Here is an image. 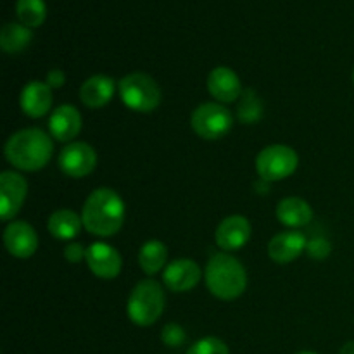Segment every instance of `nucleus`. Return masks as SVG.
Returning a JSON list of instances; mask_svg holds the SVG:
<instances>
[{
    "label": "nucleus",
    "instance_id": "f257e3e1",
    "mask_svg": "<svg viewBox=\"0 0 354 354\" xmlns=\"http://www.w3.org/2000/svg\"><path fill=\"white\" fill-rule=\"evenodd\" d=\"M127 207L120 194L113 189H95L83 204L82 220L88 234L97 237H113L121 230Z\"/></svg>",
    "mask_w": 354,
    "mask_h": 354
},
{
    "label": "nucleus",
    "instance_id": "f03ea898",
    "mask_svg": "<svg viewBox=\"0 0 354 354\" xmlns=\"http://www.w3.org/2000/svg\"><path fill=\"white\" fill-rule=\"evenodd\" d=\"M6 159L21 171H38L50 162L54 154V142L38 128L16 131L7 140L3 149Z\"/></svg>",
    "mask_w": 354,
    "mask_h": 354
},
{
    "label": "nucleus",
    "instance_id": "7ed1b4c3",
    "mask_svg": "<svg viewBox=\"0 0 354 354\" xmlns=\"http://www.w3.org/2000/svg\"><path fill=\"white\" fill-rule=\"evenodd\" d=\"M204 279L209 292L221 301L237 299L248 287V273L244 265L227 252L214 254L207 261Z\"/></svg>",
    "mask_w": 354,
    "mask_h": 354
},
{
    "label": "nucleus",
    "instance_id": "20e7f679",
    "mask_svg": "<svg viewBox=\"0 0 354 354\" xmlns=\"http://www.w3.org/2000/svg\"><path fill=\"white\" fill-rule=\"evenodd\" d=\"M166 306V297L162 287L154 279H145L138 282L128 297V318L138 327H149L161 318Z\"/></svg>",
    "mask_w": 354,
    "mask_h": 354
},
{
    "label": "nucleus",
    "instance_id": "39448f33",
    "mask_svg": "<svg viewBox=\"0 0 354 354\" xmlns=\"http://www.w3.org/2000/svg\"><path fill=\"white\" fill-rule=\"evenodd\" d=\"M120 99L135 113H152L161 104V88L152 76L145 73H130L118 85Z\"/></svg>",
    "mask_w": 354,
    "mask_h": 354
},
{
    "label": "nucleus",
    "instance_id": "423d86ee",
    "mask_svg": "<svg viewBox=\"0 0 354 354\" xmlns=\"http://www.w3.org/2000/svg\"><path fill=\"white\" fill-rule=\"evenodd\" d=\"M299 165L296 151L289 145L275 144L263 149L256 158V171L266 182H280L292 175Z\"/></svg>",
    "mask_w": 354,
    "mask_h": 354
},
{
    "label": "nucleus",
    "instance_id": "0eeeda50",
    "mask_svg": "<svg viewBox=\"0 0 354 354\" xmlns=\"http://www.w3.org/2000/svg\"><path fill=\"white\" fill-rule=\"evenodd\" d=\"M190 127L204 140H218L234 127V114L220 102L201 104L190 116Z\"/></svg>",
    "mask_w": 354,
    "mask_h": 354
},
{
    "label": "nucleus",
    "instance_id": "6e6552de",
    "mask_svg": "<svg viewBox=\"0 0 354 354\" xmlns=\"http://www.w3.org/2000/svg\"><path fill=\"white\" fill-rule=\"evenodd\" d=\"M59 168L69 178H83L97 166V152L86 142H69L59 154Z\"/></svg>",
    "mask_w": 354,
    "mask_h": 354
},
{
    "label": "nucleus",
    "instance_id": "1a4fd4ad",
    "mask_svg": "<svg viewBox=\"0 0 354 354\" xmlns=\"http://www.w3.org/2000/svg\"><path fill=\"white\" fill-rule=\"evenodd\" d=\"M85 261L88 265L90 272L102 280L116 279L123 268V259L121 254L106 242H93L86 248Z\"/></svg>",
    "mask_w": 354,
    "mask_h": 354
},
{
    "label": "nucleus",
    "instance_id": "9d476101",
    "mask_svg": "<svg viewBox=\"0 0 354 354\" xmlns=\"http://www.w3.org/2000/svg\"><path fill=\"white\" fill-rule=\"evenodd\" d=\"M28 194V183L19 173L3 171L0 175V214L2 221H10L23 206Z\"/></svg>",
    "mask_w": 354,
    "mask_h": 354
},
{
    "label": "nucleus",
    "instance_id": "9b49d317",
    "mask_svg": "<svg viewBox=\"0 0 354 354\" xmlns=\"http://www.w3.org/2000/svg\"><path fill=\"white\" fill-rule=\"evenodd\" d=\"M3 244L10 256L17 259H28L37 252L38 235L26 221H10L3 230Z\"/></svg>",
    "mask_w": 354,
    "mask_h": 354
},
{
    "label": "nucleus",
    "instance_id": "f8f14e48",
    "mask_svg": "<svg viewBox=\"0 0 354 354\" xmlns=\"http://www.w3.org/2000/svg\"><path fill=\"white\" fill-rule=\"evenodd\" d=\"M251 223L242 214H232L227 216L216 228V244L223 251L232 252L239 251L251 241Z\"/></svg>",
    "mask_w": 354,
    "mask_h": 354
},
{
    "label": "nucleus",
    "instance_id": "ddd939ff",
    "mask_svg": "<svg viewBox=\"0 0 354 354\" xmlns=\"http://www.w3.org/2000/svg\"><path fill=\"white\" fill-rule=\"evenodd\" d=\"M201 277L203 273L199 265L192 259L182 258L166 265L162 272V282L171 292H189L199 283Z\"/></svg>",
    "mask_w": 354,
    "mask_h": 354
},
{
    "label": "nucleus",
    "instance_id": "4468645a",
    "mask_svg": "<svg viewBox=\"0 0 354 354\" xmlns=\"http://www.w3.org/2000/svg\"><path fill=\"white\" fill-rule=\"evenodd\" d=\"M207 90L220 104H230L241 99L242 85L241 78L234 69L227 66H218L207 76Z\"/></svg>",
    "mask_w": 354,
    "mask_h": 354
},
{
    "label": "nucleus",
    "instance_id": "2eb2a0df",
    "mask_svg": "<svg viewBox=\"0 0 354 354\" xmlns=\"http://www.w3.org/2000/svg\"><path fill=\"white\" fill-rule=\"evenodd\" d=\"M306 245L308 239L301 232H282V234H277L270 241L268 256L272 261L279 263V265H289V263L296 261L306 251Z\"/></svg>",
    "mask_w": 354,
    "mask_h": 354
},
{
    "label": "nucleus",
    "instance_id": "dca6fc26",
    "mask_svg": "<svg viewBox=\"0 0 354 354\" xmlns=\"http://www.w3.org/2000/svg\"><path fill=\"white\" fill-rule=\"evenodd\" d=\"M48 130L57 142H71L82 131V114L75 106L62 104L50 114Z\"/></svg>",
    "mask_w": 354,
    "mask_h": 354
},
{
    "label": "nucleus",
    "instance_id": "f3484780",
    "mask_svg": "<svg viewBox=\"0 0 354 354\" xmlns=\"http://www.w3.org/2000/svg\"><path fill=\"white\" fill-rule=\"evenodd\" d=\"M19 104L26 116L35 118V120L45 116L52 107V88L45 82L33 80L24 85Z\"/></svg>",
    "mask_w": 354,
    "mask_h": 354
},
{
    "label": "nucleus",
    "instance_id": "a211bd4d",
    "mask_svg": "<svg viewBox=\"0 0 354 354\" xmlns=\"http://www.w3.org/2000/svg\"><path fill=\"white\" fill-rule=\"evenodd\" d=\"M114 90L116 86H114L113 78L106 75H93L80 86V100L88 109H100L111 102Z\"/></svg>",
    "mask_w": 354,
    "mask_h": 354
},
{
    "label": "nucleus",
    "instance_id": "6ab92c4d",
    "mask_svg": "<svg viewBox=\"0 0 354 354\" xmlns=\"http://www.w3.org/2000/svg\"><path fill=\"white\" fill-rule=\"evenodd\" d=\"M277 220L290 228L306 227L313 220V209L301 197H286L277 206Z\"/></svg>",
    "mask_w": 354,
    "mask_h": 354
},
{
    "label": "nucleus",
    "instance_id": "aec40b11",
    "mask_svg": "<svg viewBox=\"0 0 354 354\" xmlns=\"http://www.w3.org/2000/svg\"><path fill=\"white\" fill-rule=\"evenodd\" d=\"M83 220L82 216L71 209H57L50 214L48 218L47 228L50 235L59 241H71V239L78 237L82 232Z\"/></svg>",
    "mask_w": 354,
    "mask_h": 354
},
{
    "label": "nucleus",
    "instance_id": "412c9836",
    "mask_svg": "<svg viewBox=\"0 0 354 354\" xmlns=\"http://www.w3.org/2000/svg\"><path fill=\"white\" fill-rule=\"evenodd\" d=\"M33 40V31L21 23H7L0 31V47L7 54H19Z\"/></svg>",
    "mask_w": 354,
    "mask_h": 354
},
{
    "label": "nucleus",
    "instance_id": "4be33fe9",
    "mask_svg": "<svg viewBox=\"0 0 354 354\" xmlns=\"http://www.w3.org/2000/svg\"><path fill=\"white\" fill-rule=\"evenodd\" d=\"M168 261V249L161 241H147L138 252V265L145 275H156Z\"/></svg>",
    "mask_w": 354,
    "mask_h": 354
},
{
    "label": "nucleus",
    "instance_id": "5701e85b",
    "mask_svg": "<svg viewBox=\"0 0 354 354\" xmlns=\"http://www.w3.org/2000/svg\"><path fill=\"white\" fill-rule=\"evenodd\" d=\"M16 14L21 24L33 30V28L41 26L45 23L47 6H45V0H17Z\"/></svg>",
    "mask_w": 354,
    "mask_h": 354
},
{
    "label": "nucleus",
    "instance_id": "b1692460",
    "mask_svg": "<svg viewBox=\"0 0 354 354\" xmlns=\"http://www.w3.org/2000/svg\"><path fill=\"white\" fill-rule=\"evenodd\" d=\"M237 118L244 124H254L263 118V102L254 88H245L239 99Z\"/></svg>",
    "mask_w": 354,
    "mask_h": 354
},
{
    "label": "nucleus",
    "instance_id": "393cba45",
    "mask_svg": "<svg viewBox=\"0 0 354 354\" xmlns=\"http://www.w3.org/2000/svg\"><path fill=\"white\" fill-rule=\"evenodd\" d=\"M187 354H230L227 344L221 339L216 337H204L197 341Z\"/></svg>",
    "mask_w": 354,
    "mask_h": 354
},
{
    "label": "nucleus",
    "instance_id": "a878e982",
    "mask_svg": "<svg viewBox=\"0 0 354 354\" xmlns=\"http://www.w3.org/2000/svg\"><path fill=\"white\" fill-rule=\"evenodd\" d=\"M161 341L168 348H180V346L185 344L187 334L183 330V327H180L178 324H168L162 327Z\"/></svg>",
    "mask_w": 354,
    "mask_h": 354
},
{
    "label": "nucleus",
    "instance_id": "bb28decb",
    "mask_svg": "<svg viewBox=\"0 0 354 354\" xmlns=\"http://www.w3.org/2000/svg\"><path fill=\"white\" fill-rule=\"evenodd\" d=\"M306 252L310 258L322 261V259H327L332 252V244L324 237H315L311 241H308Z\"/></svg>",
    "mask_w": 354,
    "mask_h": 354
},
{
    "label": "nucleus",
    "instance_id": "cd10ccee",
    "mask_svg": "<svg viewBox=\"0 0 354 354\" xmlns=\"http://www.w3.org/2000/svg\"><path fill=\"white\" fill-rule=\"evenodd\" d=\"M85 254L86 249H83V245L80 244H68L64 248V259L68 263H73V265L82 261V259L85 258Z\"/></svg>",
    "mask_w": 354,
    "mask_h": 354
},
{
    "label": "nucleus",
    "instance_id": "c85d7f7f",
    "mask_svg": "<svg viewBox=\"0 0 354 354\" xmlns=\"http://www.w3.org/2000/svg\"><path fill=\"white\" fill-rule=\"evenodd\" d=\"M45 83H47L50 88H61L66 83V75L62 69L54 68L47 73V78H45Z\"/></svg>",
    "mask_w": 354,
    "mask_h": 354
},
{
    "label": "nucleus",
    "instance_id": "c756f323",
    "mask_svg": "<svg viewBox=\"0 0 354 354\" xmlns=\"http://www.w3.org/2000/svg\"><path fill=\"white\" fill-rule=\"evenodd\" d=\"M270 189V182H266V180H258V183H256V190H258L259 194H266Z\"/></svg>",
    "mask_w": 354,
    "mask_h": 354
},
{
    "label": "nucleus",
    "instance_id": "7c9ffc66",
    "mask_svg": "<svg viewBox=\"0 0 354 354\" xmlns=\"http://www.w3.org/2000/svg\"><path fill=\"white\" fill-rule=\"evenodd\" d=\"M341 354H354V341L348 342V344L342 346L341 349Z\"/></svg>",
    "mask_w": 354,
    "mask_h": 354
},
{
    "label": "nucleus",
    "instance_id": "2f4dec72",
    "mask_svg": "<svg viewBox=\"0 0 354 354\" xmlns=\"http://www.w3.org/2000/svg\"><path fill=\"white\" fill-rule=\"evenodd\" d=\"M297 354H317V353H313V351H301V353H297Z\"/></svg>",
    "mask_w": 354,
    "mask_h": 354
},
{
    "label": "nucleus",
    "instance_id": "473e14b6",
    "mask_svg": "<svg viewBox=\"0 0 354 354\" xmlns=\"http://www.w3.org/2000/svg\"><path fill=\"white\" fill-rule=\"evenodd\" d=\"M353 83H354V71H353Z\"/></svg>",
    "mask_w": 354,
    "mask_h": 354
}]
</instances>
